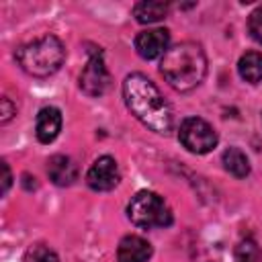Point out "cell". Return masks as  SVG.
Instances as JSON below:
<instances>
[{"mask_svg":"<svg viewBox=\"0 0 262 262\" xmlns=\"http://www.w3.org/2000/svg\"><path fill=\"white\" fill-rule=\"evenodd\" d=\"M151 258V244L141 235H125L117 246L119 262H147Z\"/></svg>","mask_w":262,"mask_h":262,"instance_id":"8fae6325","label":"cell"},{"mask_svg":"<svg viewBox=\"0 0 262 262\" xmlns=\"http://www.w3.org/2000/svg\"><path fill=\"white\" fill-rule=\"evenodd\" d=\"M164 80L178 92H190L207 76V55L199 43L182 41L166 51L160 63Z\"/></svg>","mask_w":262,"mask_h":262,"instance_id":"7a4b0ae2","label":"cell"},{"mask_svg":"<svg viewBox=\"0 0 262 262\" xmlns=\"http://www.w3.org/2000/svg\"><path fill=\"white\" fill-rule=\"evenodd\" d=\"M223 168L235 176V178H246L250 174V160L239 147H229L223 151Z\"/></svg>","mask_w":262,"mask_h":262,"instance_id":"5bb4252c","label":"cell"},{"mask_svg":"<svg viewBox=\"0 0 262 262\" xmlns=\"http://www.w3.org/2000/svg\"><path fill=\"white\" fill-rule=\"evenodd\" d=\"M127 217L141 229H162L170 227L174 221L172 209L168 207L164 196L151 190H139L135 196H131L127 205Z\"/></svg>","mask_w":262,"mask_h":262,"instance_id":"277c9868","label":"cell"},{"mask_svg":"<svg viewBox=\"0 0 262 262\" xmlns=\"http://www.w3.org/2000/svg\"><path fill=\"white\" fill-rule=\"evenodd\" d=\"M178 139L190 154H199V156L209 154L219 141L217 131L201 117H186L180 123Z\"/></svg>","mask_w":262,"mask_h":262,"instance_id":"5b68a950","label":"cell"},{"mask_svg":"<svg viewBox=\"0 0 262 262\" xmlns=\"http://www.w3.org/2000/svg\"><path fill=\"white\" fill-rule=\"evenodd\" d=\"M248 33H250V37L256 43L262 45V6H258L250 14V18H248Z\"/></svg>","mask_w":262,"mask_h":262,"instance_id":"e0dca14e","label":"cell"},{"mask_svg":"<svg viewBox=\"0 0 262 262\" xmlns=\"http://www.w3.org/2000/svg\"><path fill=\"white\" fill-rule=\"evenodd\" d=\"M47 176L55 186H70L78 178V166L70 156L55 154L47 160Z\"/></svg>","mask_w":262,"mask_h":262,"instance_id":"9c48e42d","label":"cell"},{"mask_svg":"<svg viewBox=\"0 0 262 262\" xmlns=\"http://www.w3.org/2000/svg\"><path fill=\"white\" fill-rule=\"evenodd\" d=\"M61 131V111L55 106H43L35 119V135L41 143H51Z\"/></svg>","mask_w":262,"mask_h":262,"instance_id":"30bf717a","label":"cell"},{"mask_svg":"<svg viewBox=\"0 0 262 262\" xmlns=\"http://www.w3.org/2000/svg\"><path fill=\"white\" fill-rule=\"evenodd\" d=\"M168 12H170V4L160 2V0H141V2L133 4V16L141 25L158 23V20L166 18Z\"/></svg>","mask_w":262,"mask_h":262,"instance_id":"7c38bea8","label":"cell"},{"mask_svg":"<svg viewBox=\"0 0 262 262\" xmlns=\"http://www.w3.org/2000/svg\"><path fill=\"white\" fill-rule=\"evenodd\" d=\"M235 260L237 262H262V250L254 237H246L235 246Z\"/></svg>","mask_w":262,"mask_h":262,"instance_id":"9a60e30c","label":"cell"},{"mask_svg":"<svg viewBox=\"0 0 262 262\" xmlns=\"http://www.w3.org/2000/svg\"><path fill=\"white\" fill-rule=\"evenodd\" d=\"M121 180V170L115 158L111 156H100L98 160H94V164L90 166L88 174H86V182L92 190L98 192H106L113 190Z\"/></svg>","mask_w":262,"mask_h":262,"instance_id":"52a82bcc","label":"cell"},{"mask_svg":"<svg viewBox=\"0 0 262 262\" xmlns=\"http://www.w3.org/2000/svg\"><path fill=\"white\" fill-rule=\"evenodd\" d=\"M23 262H59V258H57V254L49 246H45V244H33L25 252Z\"/></svg>","mask_w":262,"mask_h":262,"instance_id":"2e32d148","label":"cell"},{"mask_svg":"<svg viewBox=\"0 0 262 262\" xmlns=\"http://www.w3.org/2000/svg\"><path fill=\"white\" fill-rule=\"evenodd\" d=\"M170 33L168 29H147L137 33L135 37V51L143 59H156L160 55H166L170 49Z\"/></svg>","mask_w":262,"mask_h":262,"instance_id":"ba28073f","label":"cell"},{"mask_svg":"<svg viewBox=\"0 0 262 262\" xmlns=\"http://www.w3.org/2000/svg\"><path fill=\"white\" fill-rule=\"evenodd\" d=\"M111 86V74L106 70L100 49H90L88 61L80 72V88L88 96H102Z\"/></svg>","mask_w":262,"mask_h":262,"instance_id":"8992f818","label":"cell"},{"mask_svg":"<svg viewBox=\"0 0 262 262\" xmlns=\"http://www.w3.org/2000/svg\"><path fill=\"white\" fill-rule=\"evenodd\" d=\"M14 115H16V104L8 96H2V100H0V123L6 125Z\"/></svg>","mask_w":262,"mask_h":262,"instance_id":"ac0fdd59","label":"cell"},{"mask_svg":"<svg viewBox=\"0 0 262 262\" xmlns=\"http://www.w3.org/2000/svg\"><path fill=\"white\" fill-rule=\"evenodd\" d=\"M123 100L129 113L149 131L158 135H168L174 127V113L170 102L164 98L160 88L139 72L129 74L121 86Z\"/></svg>","mask_w":262,"mask_h":262,"instance_id":"6da1fadb","label":"cell"},{"mask_svg":"<svg viewBox=\"0 0 262 262\" xmlns=\"http://www.w3.org/2000/svg\"><path fill=\"white\" fill-rule=\"evenodd\" d=\"M237 72H239L242 80H246L250 84L262 82V53H258V51L244 53L237 61Z\"/></svg>","mask_w":262,"mask_h":262,"instance_id":"4fadbf2b","label":"cell"},{"mask_svg":"<svg viewBox=\"0 0 262 262\" xmlns=\"http://www.w3.org/2000/svg\"><path fill=\"white\" fill-rule=\"evenodd\" d=\"M18 66L23 72H27L33 78H47L55 74L63 59H66V47L59 37L55 35H43L35 41H29L20 45L14 53Z\"/></svg>","mask_w":262,"mask_h":262,"instance_id":"3957f363","label":"cell"},{"mask_svg":"<svg viewBox=\"0 0 262 262\" xmlns=\"http://www.w3.org/2000/svg\"><path fill=\"white\" fill-rule=\"evenodd\" d=\"M10 184H12L10 168H8V164H6V162H2V194H6V192H8Z\"/></svg>","mask_w":262,"mask_h":262,"instance_id":"d6986e66","label":"cell"}]
</instances>
